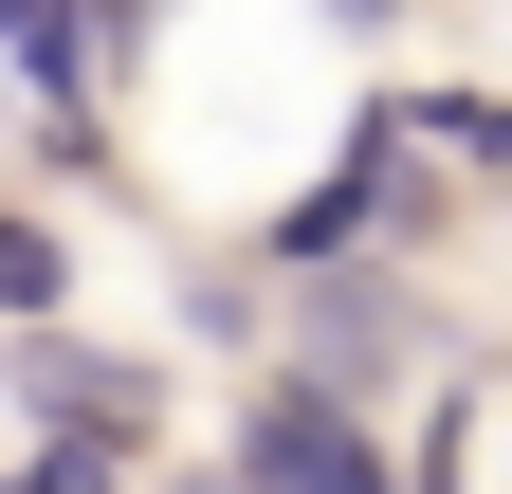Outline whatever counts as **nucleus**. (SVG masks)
<instances>
[{
  "mask_svg": "<svg viewBox=\"0 0 512 494\" xmlns=\"http://www.w3.org/2000/svg\"><path fill=\"white\" fill-rule=\"evenodd\" d=\"M0 312H19V330H55V312H74V257H55V220H0Z\"/></svg>",
  "mask_w": 512,
  "mask_h": 494,
  "instance_id": "2",
  "label": "nucleus"
},
{
  "mask_svg": "<svg viewBox=\"0 0 512 494\" xmlns=\"http://www.w3.org/2000/svg\"><path fill=\"white\" fill-rule=\"evenodd\" d=\"M421 129H439V147H458L476 183H512V92H439V110H421Z\"/></svg>",
  "mask_w": 512,
  "mask_h": 494,
  "instance_id": "3",
  "label": "nucleus"
},
{
  "mask_svg": "<svg viewBox=\"0 0 512 494\" xmlns=\"http://www.w3.org/2000/svg\"><path fill=\"white\" fill-rule=\"evenodd\" d=\"M37 494H110V476H92V440H55V458H37Z\"/></svg>",
  "mask_w": 512,
  "mask_h": 494,
  "instance_id": "4",
  "label": "nucleus"
},
{
  "mask_svg": "<svg viewBox=\"0 0 512 494\" xmlns=\"http://www.w3.org/2000/svg\"><path fill=\"white\" fill-rule=\"evenodd\" d=\"M92 19H165V0H92Z\"/></svg>",
  "mask_w": 512,
  "mask_h": 494,
  "instance_id": "5",
  "label": "nucleus"
},
{
  "mask_svg": "<svg viewBox=\"0 0 512 494\" xmlns=\"http://www.w3.org/2000/svg\"><path fill=\"white\" fill-rule=\"evenodd\" d=\"M238 494H384V458H366V421L330 385H275L256 440H238Z\"/></svg>",
  "mask_w": 512,
  "mask_h": 494,
  "instance_id": "1",
  "label": "nucleus"
}]
</instances>
